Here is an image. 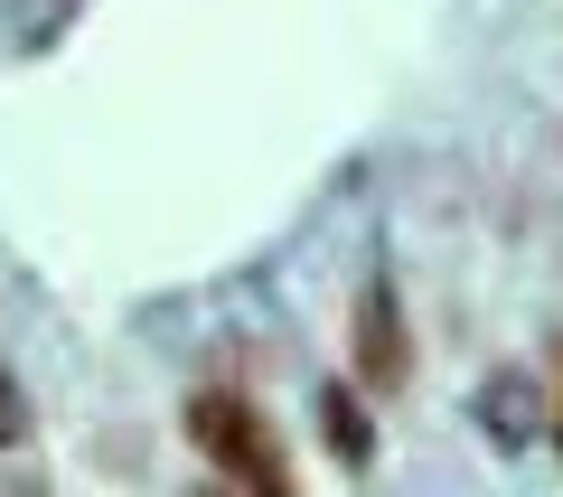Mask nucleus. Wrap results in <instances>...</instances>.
Here are the masks:
<instances>
[{
  "label": "nucleus",
  "mask_w": 563,
  "mask_h": 497,
  "mask_svg": "<svg viewBox=\"0 0 563 497\" xmlns=\"http://www.w3.org/2000/svg\"><path fill=\"white\" fill-rule=\"evenodd\" d=\"M188 441H198V451L217 460L244 497H291V460H282L273 422H263L244 395H217V385H207V395H188Z\"/></svg>",
  "instance_id": "nucleus-1"
},
{
  "label": "nucleus",
  "mask_w": 563,
  "mask_h": 497,
  "mask_svg": "<svg viewBox=\"0 0 563 497\" xmlns=\"http://www.w3.org/2000/svg\"><path fill=\"white\" fill-rule=\"evenodd\" d=\"M413 376V339H404V300L395 281H366L357 291V385H376V395H395V385Z\"/></svg>",
  "instance_id": "nucleus-2"
},
{
  "label": "nucleus",
  "mask_w": 563,
  "mask_h": 497,
  "mask_svg": "<svg viewBox=\"0 0 563 497\" xmlns=\"http://www.w3.org/2000/svg\"><path fill=\"white\" fill-rule=\"evenodd\" d=\"M320 432H329V451H339L347 470H366V460H376V432H366V404L347 395V385H320Z\"/></svg>",
  "instance_id": "nucleus-3"
},
{
  "label": "nucleus",
  "mask_w": 563,
  "mask_h": 497,
  "mask_svg": "<svg viewBox=\"0 0 563 497\" xmlns=\"http://www.w3.org/2000/svg\"><path fill=\"white\" fill-rule=\"evenodd\" d=\"M479 422L507 441V451H517V441L536 432V413H526V376H488V404H479Z\"/></svg>",
  "instance_id": "nucleus-4"
},
{
  "label": "nucleus",
  "mask_w": 563,
  "mask_h": 497,
  "mask_svg": "<svg viewBox=\"0 0 563 497\" xmlns=\"http://www.w3.org/2000/svg\"><path fill=\"white\" fill-rule=\"evenodd\" d=\"M20 432H29V395H20V376L0 366V451H10Z\"/></svg>",
  "instance_id": "nucleus-5"
},
{
  "label": "nucleus",
  "mask_w": 563,
  "mask_h": 497,
  "mask_svg": "<svg viewBox=\"0 0 563 497\" xmlns=\"http://www.w3.org/2000/svg\"><path fill=\"white\" fill-rule=\"evenodd\" d=\"M554 441H563V422H554Z\"/></svg>",
  "instance_id": "nucleus-6"
}]
</instances>
